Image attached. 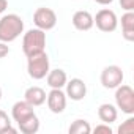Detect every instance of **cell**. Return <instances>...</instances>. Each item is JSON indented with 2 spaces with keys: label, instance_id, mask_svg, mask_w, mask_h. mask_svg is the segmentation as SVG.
<instances>
[{
  "label": "cell",
  "instance_id": "8fae6325",
  "mask_svg": "<svg viewBox=\"0 0 134 134\" xmlns=\"http://www.w3.org/2000/svg\"><path fill=\"white\" fill-rule=\"evenodd\" d=\"M73 25H74L76 30L87 32V30H90V29L95 25L93 16H92L88 11H85V10H79V11H76V13L73 14Z\"/></svg>",
  "mask_w": 134,
  "mask_h": 134
},
{
  "label": "cell",
  "instance_id": "9a60e30c",
  "mask_svg": "<svg viewBox=\"0 0 134 134\" xmlns=\"http://www.w3.org/2000/svg\"><path fill=\"white\" fill-rule=\"evenodd\" d=\"M98 117H99V120H101L103 123L110 125V123H114V121L117 120L118 110H117V107H115L114 104L104 103V104H101V106L98 107Z\"/></svg>",
  "mask_w": 134,
  "mask_h": 134
},
{
  "label": "cell",
  "instance_id": "9c48e42d",
  "mask_svg": "<svg viewBox=\"0 0 134 134\" xmlns=\"http://www.w3.org/2000/svg\"><path fill=\"white\" fill-rule=\"evenodd\" d=\"M66 98H70L73 101H81L87 95V85L82 79L74 77L71 81H66Z\"/></svg>",
  "mask_w": 134,
  "mask_h": 134
},
{
  "label": "cell",
  "instance_id": "5bb4252c",
  "mask_svg": "<svg viewBox=\"0 0 134 134\" xmlns=\"http://www.w3.org/2000/svg\"><path fill=\"white\" fill-rule=\"evenodd\" d=\"M121 35L126 41H134V13L126 11L121 16Z\"/></svg>",
  "mask_w": 134,
  "mask_h": 134
},
{
  "label": "cell",
  "instance_id": "d4e9b609",
  "mask_svg": "<svg viewBox=\"0 0 134 134\" xmlns=\"http://www.w3.org/2000/svg\"><path fill=\"white\" fill-rule=\"evenodd\" d=\"M0 99H2V88H0Z\"/></svg>",
  "mask_w": 134,
  "mask_h": 134
},
{
  "label": "cell",
  "instance_id": "603a6c76",
  "mask_svg": "<svg viewBox=\"0 0 134 134\" xmlns=\"http://www.w3.org/2000/svg\"><path fill=\"white\" fill-rule=\"evenodd\" d=\"M8 8V0H0V14Z\"/></svg>",
  "mask_w": 134,
  "mask_h": 134
},
{
  "label": "cell",
  "instance_id": "6da1fadb",
  "mask_svg": "<svg viewBox=\"0 0 134 134\" xmlns=\"http://www.w3.org/2000/svg\"><path fill=\"white\" fill-rule=\"evenodd\" d=\"M24 32V21L21 16L11 13L0 18V41L11 43Z\"/></svg>",
  "mask_w": 134,
  "mask_h": 134
},
{
  "label": "cell",
  "instance_id": "4fadbf2b",
  "mask_svg": "<svg viewBox=\"0 0 134 134\" xmlns=\"http://www.w3.org/2000/svg\"><path fill=\"white\" fill-rule=\"evenodd\" d=\"M46 81H47V85L51 88H63L66 85V81H68V76L66 73L60 68L57 70H49L47 76H46Z\"/></svg>",
  "mask_w": 134,
  "mask_h": 134
},
{
  "label": "cell",
  "instance_id": "7a4b0ae2",
  "mask_svg": "<svg viewBox=\"0 0 134 134\" xmlns=\"http://www.w3.org/2000/svg\"><path fill=\"white\" fill-rule=\"evenodd\" d=\"M46 32L41 29H30L24 33L22 38V51L25 57H32L41 52H46Z\"/></svg>",
  "mask_w": 134,
  "mask_h": 134
},
{
  "label": "cell",
  "instance_id": "2e32d148",
  "mask_svg": "<svg viewBox=\"0 0 134 134\" xmlns=\"http://www.w3.org/2000/svg\"><path fill=\"white\" fill-rule=\"evenodd\" d=\"M18 128L24 134H35V132H38V129H40V120H38L36 114L32 115V117H29L27 120L18 123Z\"/></svg>",
  "mask_w": 134,
  "mask_h": 134
},
{
  "label": "cell",
  "instance_id": "5b68a950",
  "mask_svg": "<svg viewBox=\"0 0 134 134\" xmlns=\"http://www.w3.org/2000/svg\"><path fill=\"white\" fill-rule=\"evenodd\" d=\"M101 84L104 88L107 90H114L117 88L120 84H123V79H125V74H123V70L117 65H109L101 71Z\"/></svg>",
  "mask_w": 134,
  "mask_h": 134
},
{
  "label": "cell",
  "instance_id": "d6986e66",
  "mask_svg": "<svg viewBox=\"0 0 134 134\" xmlns=\"http://www.w3.org/2000/svg\"><path fill=\"white\" fill-rule=\"evenodd\" d=\"M120 134H132L134 132V118H128L120 128H118Z\"/></svg>",
  "mask_w": 134,
  "mask_h": 134
},
{
  "label": "cell",
  "instance_id": "7402d4cb",
  "mask_svg": "<svg viewBox=\"0 0 134 134\" xmlns=\"http://www.w3.org/2000/svg\"><path fill=\"white\" fill-rule=\"evenodd\" d=\"M8 54H10V47H8V43H3V41H0V58H5Z\"/></svg>",
  "mask_w": 134,
  "mask_h": 134
},
{
  "label": "cell",
  "instance_id": "52a82bcc",
  "mask_svg": "<svg viewBox=\"0 0 134 134\" xmlns=\"http://www.w3.org/2000/svg\"><path fill=\"white\" fill-rule=\"evenodd\" d=\"M93 22L96 24V27L101 30V32H114L118 25V19H117V14L109 10V8H103L96 13V16L93 18Z\"/></svg>",
  "mask_w": 134,
  "mask_h": 134
},
{
  "label": "cell",
  "instance_id": "ffe728a7",
  "mask_svg": "<svg viewBox=\"0 0 134 134\" xmlns=\"http://www.w3.org/2000/svg\"><path fill=\"white\" fill-rule=\"evenodd\" d=\"M96 134L98 132H104V134H112V129H110V126L107 125V123H103V125H98L95 129H93Z\"/></svg>",
  "mask_w": 134,
  "mask_h": 134
},
{
  "label": "cell",
  "instance_id": "ac0fdd59",
  "mask_svg": "<svg viewBox=\"0 0 134 134\" xmlns=\"http://www.w3.org/2000/svg\"><path fill=\"white\" fill-rule=\"evenodd\" d=\"M16 134L18 129L11 126V118L8 117V114L5 110H0V134Z\"/></svg>",
  "mask_w": 134,
  "mask_h": 134
},
{
  "label": "cell",
  "instance_id": "8992f818",
  "mask_svg": "<svg viewBox=\"0 0 134 134\" xmlns=\"http://www.w3.org/2000/svg\"><path fill=\"white\" fill-rule=\"evenodd\" d=\"M33 22H35L36 29H41V30L47 32V30H52L57 25V14H55L54 10L46 8V7H41V8H38L35 11Z\"/></svg>",
  "mask_w": 134,
  "mask_h": 134
},
{
  "label": "cell",
  "instance_id": "e0dca14e",
  "mask_svg": "<svg viewBox=\"0 0 134 134\" xmlns=\"http://www.w3.org/2000/svg\"><path fill=\"white\" fill-rule=\"evenodd\" d=\"M68 132L70 134H90L92 132V126L87 120H82V118H77L71 123V126L68 128Z\"/></svg>",
  "mask_w": 134,
  "mask_h": 134
},
{
  "label": "cell",
  "instance_id": "3957f363",
  "mask_svg": "<svg viewBox=\"0 0 134 134\" xmlns=\"http://www.w3.org/2000/svg\"><path fill=\"white\" fill-rule=\"evenodd\" d=\"M27 73L32 79L41 81L49 73V57L46 52L27 57Z\"/></svg>",
  "mask_w": 134,
  "mask_h": 134
},
{
  "label": "cell",
  "instance_id": "30bf717a",
  "mask_svg": "<svg viewBox=\"0 0 134 134\" xmlns=\"http://www.w3.org/2000/svg\"><path fill=\"white\" fill-rule=\"evenodd\" d=\"M32 115H35L33 106L29 104L25 99H24V101H18V103H14L13 107H11V117H13V120H14L16 123H21V121L27 120V118L32 117Z\"/></svg>",
  "mask_w": 134,
  "mask_h": 134
},
{
  "label": "cell",
  "instance_id": "277c9868",
  "mask_svg": "<svg viewBox=\"0 0 134 134\" xmlns=\"http://www.w3.org/2000/svg\"><path fill=\"white\" fill-rule=\"evenodd\" d=\"M115 104L123 114H134V90L129 85H118L115 88Z\"/></svg>",
  "mask_w": 134,
  "mask_h": 134
},
{
  "label": "cell",
  "instance_id": "ba28073f",
  "mask_svg": "<svg viewBox=\"0 0 134 134\" xmlns=\"http://www.w3.org/2000/svg\"><path fill=\"white\" fill-rule=\"evenodd\" d=\"M46 101H47V107L52 114H62L66 109V93L62 88H52L47 93Z\"/></svg>",
  "mask_w": 134,
  "mask_h": 134
},
{
  "label": "cell",
  "instance_id": "7c38bea8",
  "mask_svg": "<svg viewBox=\"0 0 134 134\" xmlns=\"http://www.w3.org/2000/svg\"><path fill=\"white\" fill-rule=\"evenodd\" d=\"M46 92L41 88V87H36V85H33V87H29L27 90H25V93H24V99L29 103V104H32L33 107H38V106H41V104H44L46 103Z\"/></svg>",
  "mask_w": 134,
  "mask_h": 134
},
{
  "label": "cell",
  "instance_id": "cb8c5ba5",
  "mask_svg": "<svg viewBox=\"0 0 134 134\" xmlns=\"http://www.w3.org/2000/svg\"><path fill=\"white\" fill-rule=\"evenodd\" d=\"M96 3H99V5H109V3H112L114 0H95Z\"/></svg>",
  "mask_w": 134,
  "mask_h": 134
},
{
  "label": "cell",
  "instance_id": "44dd1931",
  "mask_svg": "<svg viewBox=\"0 0 134 134\" xmlns=\"http://www.w3.org/2000/svg\"><path fill=\"white\" fill-rule=\"evenodd\" d=\"M120 7L125 11H132L134 10V0H120Z\"/></svg>",
  "mask_w": 134,
  "mask_h": 134
}]
</instances>
